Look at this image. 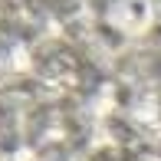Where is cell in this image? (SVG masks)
I'll list each match as a JSON object with an SVG mask.
<instances>
[{
  "label": "cell",
  "instance_id": "obj_1",
  "mask_svg": "<svg viewBox=\"0 0 161 161\" xmlns=\"http://www.w3.org/2000/svg\"><path fill=\"white\" fill-rule=\"evenodd\" d=\"M122 13H125L122 23H125L131 33H142V30H148V26L155 23V3H151V0H125V3H122Z\"/></svg>",
  "mask_w": 161,
  "mask_h": 161
}]
</instances>
